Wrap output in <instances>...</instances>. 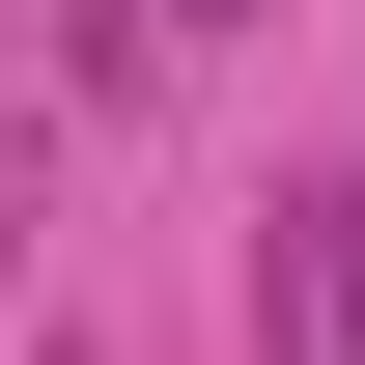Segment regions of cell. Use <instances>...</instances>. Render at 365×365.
I'll return each instance as SVG.
<instances>
[{
  "label": "cell",
  "instance_id": "cell-2",
  "mask_svg": "<svg viewBox=\"0 0 365 365\" xmlns=\"http://www.w3.org/2000/svg\"><path fill=\"white\" fill-rule=\"evenodd\" d=\"M0 309H29V113H0Z\"/></svg>",
  "mask_w": 365,
  "mask_h": 365
},
{
  "label": "cell",
  "instance_id": "cell-1",
  "mask_svg": "<svg viewBox=\"0 0 365 365\" xmlns=\"http://www.w3.org/2000/svg\"><path fill=\"white\" fill-rule=\"evenodd\" d=\"M253 309L309 337V365H365V169H309V197H281V253H253Z\"/></svg>",
  "mask_w": 365,
  "mask_h": 365
}]
</instances>
